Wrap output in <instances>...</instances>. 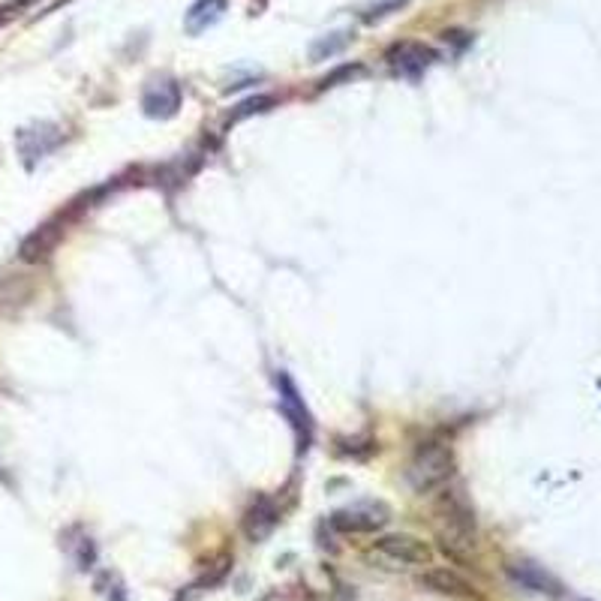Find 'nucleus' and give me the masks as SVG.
Returning a JSON list of instances; mask_svg holds the SVG:
<instances>
[{
  "instance_id": "obj_1",
  "label": "nucleus",
  "mask_w": 601,
  "mask_h": 601,
  "mask_svg": "<svg viewBox=\"0 0 601 601\" xmlns=\"http://www.w3.org/2000/svg\"><path fill=\"white\" fill-rule=\"evenodd\" d=\"M406 484L424 496V493H433L439 487H445L454 475V457L445 445L439 442H430V445H421L412 460L406 463Z\"/></svg>"
},
{
  "instance_id": "obj_2",
  "label": "nucleus",
  "mask_w": 601,
  "mask_h": 601,
  "mask_svg": "<svg viewBox=\"0 0 601 601\" xmlns=\"http://www.w3.org/2000/svg\"><path fill=\"white\" fill-rule=\"evenodd\" d=\"M436 535H439L442 547L457 559H463V556H469L475 550V517H472V511L466 508L463 499L448 496L439 505V511H436Z\"/></svg>"
},
{
  "instance_id": "obj_3",
  "label": "nucleus",
  "mask_w": 601,
  "mask_h": 601,
  "mask_svg": "<svg viewBox=\"0 0 601 601\" xmlns=\"http://www.w3.org/2000/svg\"><path fill=\"white\" fill-rule=\"evenodd\" d=\"M373 559L388 562L391 568H409V565H427L433 559V550L427 541H421L418 535L409 532H397V535H385L373 544L370 550Z\"/></svg>"
},
{
  "instance_id": "obj_4",
  "label": "nucleus",
  "mask_w": 601,
  "mask_h": 601,
  "mask_svg": "<svg viewBox=\"0 0 601 601\" xmlns=\"http://www.w3.org/2000/svg\"><path fill=\"white\" fill-rule=\"evenodd\" d=\"M391 520L382 502H355L331 514V526L340 532H376Z\"/></svg>"
},
{
  "instance_id": "obj_5",
  "label": "nucleus",
  "mask_w": 601,
  "mask_h": 601,
  "mask_svg": "<svg viewBox=\"0 0 601 601\" xmlns=\"http://www.w3.org/2000/svg\"><path fill=\"white\" fill-rule=\"evenodd\" d=\"M436 61V52L421 46V43H400L388 52V64L400 73V76H421L430 64Z\"/></svg>"
},
{
  "instance_id": "obj_6",
  "label": "nucleus",
  "mask_w": 601,
  "mask_h": 601,
  "mask_svg": "<svg viewBox=\"0 0 601 601\" xmlns=\"http://www.w3.org/2000/svg\"><path fill=\"white\" fill-rule=\"evenodd\" d=\"M142 106L151 118H172L181 106V88L169 79L163 82H151L145 88V97H142Z\"/></svg>"
},
{
  "instance_id": "obj_7",
  "label": "nucleus",
  "mask_w": 601,
  "mask_h": 601,
  "mask_svg": "<svg viewBox=\"0 0 601 601\" xmlns=\"http://www.w3.org/2000/svg\"><path fill=\"white\" fill-rule=\"evenodd\" d=\"M418 583L427 586V589H433V592H439V595H451V598H472V595H475L472 583L463 580V577H460L457 571H451V568H430V571H424V574L418 577Z\"/></svg>"
},
{
  "instance_id": "obj_8",
  "label": "nucleus",
  "mask_w": 601,
  "mask_h": 601,
  "mask_svg": "<svg viewBox=\"0 0 601 601\" xmlns=\"http://www.w3.org/2000/svg\"><path fill=\"white\" fill-rule=\"evenodd\" d=\"M277 520H280L277 505H274L271 499H259V502L247 511V517H244V532H247L250 541H262V538L271 535V529L277 526Z\"/></svg>"
},
{
  "instance_id": "obj_9",
  "label": "nucleus",
  "mask_w": 601,
  "mask_h": 601,
  "mask_svg": "<svg viewBox=\"0 0 601 601\" xmlns=\"http://www.w3.org/2000/svg\"><path fill=\"white\" fill-rule=\"evenodd\" d=\"M58 241H61V226L58 223H46L34 235L25 238V244H22L19 253H22L25 262H43L46 256H52V250L58 247Z\"/></svg>"
},
{
  "instance_id": "obj_10",
  "label": "nucleus",
  "mask_w": 601,
  "mask_h": 601,
  "mask_svg": "<svg viewBox=\"0 0 601 601\" xmlns=\"http://www.w3.org/2000/svg\"><path fill=\"white\" fill-rule=\"evenodd\" d=\"M223 13H226V0H199V4L187 13V31L190 34H202L214 22H220Z\"/></svg>"
},
{
  "instance_id": "obj_11",
  "label": "nucleus",
  "mask_w": 601,
  "mask_h": 601,
  "mask_svg": "<svg viewBox=\"0 0 601 601\" xmlns=\"http://www.w3.org/2000/svg\"><path fill=\"white\" fill-rule=\"evenodd\" d=\"M280 385H283V397H280V400H283V409H286V415H289V418H295L292 424H295L298 430H301V427H304V430H310V418H307V409H304V406H301V400H298V391H295V385H292L286 376H280Z\"/></svg>"
},
{
  "instance_id": "obj_12",
  "label": "nucleus",
  "mask_w": 601,
  "mask_h": 601,
  "mask_svg": "<svg viewBox=\"0 0 601 601\" xmlns=\"http://www.w3.org/2000/svg\"><path fill=\"white\" fill-rule=\"evenodd\" d=\"M43 133H46V127L22 130V133H19V151H22L28 160H40L43 154H49V151L55 148V142H43Z\"/></svg>"
},
{
  "instance_id": "obj_13",
  "label": "nucleus",
  "mask_w": 601,
  "mask_h": 601,
  "mask_svg": "<svg viewBox=\"0 0 601 601\" xmlns=\"http://www.w3.org/2000/svg\"><path fill=\"white\" fill-rule=\"evenodd\" d=\"M268 106H274V100H271V97H253V100H247V103H241V106H238V112L232 115V124H235V121H241V118H247V115H253V112H265Z\"/></svg>"
},
{
  "instance_id": "obj_14",
  "label": "nucleus",
  "mask_w": 601,
  "mask_h": 601,
  "mask_svg": "<svg viewBox=\"0 0 601 601\" xmlns=\"http://www.w3.org/2000/svg\"><path fill=\"white\" fill-rule=\"evenodd\" d=\"M343 46H346V34H343L337 43H331V40H322V43H316V46H313V58H316V61H322L325 55H334V52H340Z\"/></svg>"
},
{
  "instance_id": "obj_15",
  "label": "nucleus",
  "mask_w": 601,
  "mask_h": 601,
  "mask_svg": "<svg viewBox=\"0 0 601 601\" xmlns=\"http://www.w3.org/2000/svg\"><path fill=\"white\" fill-rule=\"evenodd\" d=\"M262 601H295V595H292V592H280V589H277V592L265 595Z\"/></svg>"
}]
</instances>
